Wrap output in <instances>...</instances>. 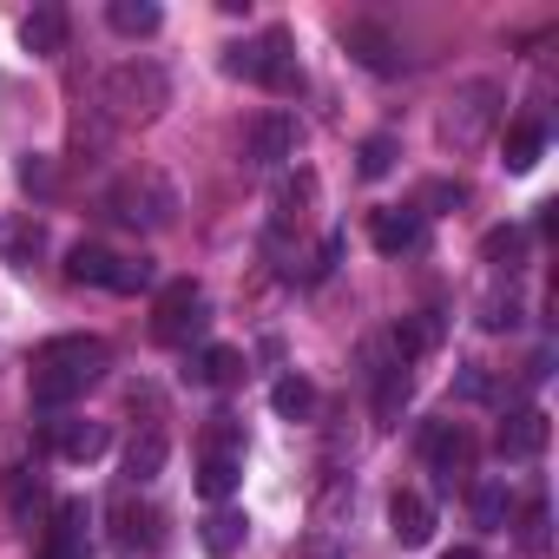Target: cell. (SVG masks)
<instances>
[{
	"mask_svg": "<svg viewBox=\"0 0 559 559\" xmlns=\"http://www.w3.org/2000/svg\"><path fill=\"white\" fill-rule=\"evenodd\" d=\"M290 559H343V546H336V539H330V526H323V533H317V539H304Z\"/></svg>",
	"mask_w": 559,
	"mask_h": 559,
	"instance_id": "e575fe53",
	"label": "cell"
},
{
	"mask_svg": "<svg viewBox=\"0 0 559 559\" xmlns=\"http://www.w3.org/2000/svg\"><path fill=\"white\" fill-rule=\"evenodd\" d=\"M47 250V224L27 211V217H0V257L8 263H34Z\"/></svg>",
	"mask_w": 559,
	"mask_h": 559,
	"instance_id": "ac0fdd59",
	"label": "cell"
},
{
	"mask_svg": "<svg viewBox=\"0 0 559 559\" xmlns=\"http://www.w3.org/2000/svg\"><path fill=\"white\" fill-rule=\"evenodd\" d=\"M362 362H369L362 376H369V389H376V428H395L402 408H408V395H415V376H408V362L382 356V343H369Z\"/></svg>",
	"mask_w": 559,
	"mask_h": 559,
	"instance_id": "52a82bcc",
	"label": "cell"
},
{
	"mask_svg": "<svg viewBox=\"0 0 559 559\" xmlns=\"http://www.w3.org/2000/svg\"><path fill=\"white\" fill-rule=\"evenodd\" d=\"M40 559H93V507L80 493H67L53 507V533H47Z\"/></svg>",
	"mask_w": 559,
	"mask_h": 559,
	"instance_id": "9c48e42d",
	"label": "cell"
},
{
	"mask_svg": "<svg viewBox=\"0 0 559 559\" xmlns=\"http://www.w3.org/2000/svg\"><path fill=\"white\" fill-rule=\"evenodd\" d=\"M237 487V454H230V428L211 441V454H204V467H198V493L204 500H224Z\"/></svg>",
	"mask_w": 559,
	"mask_h": 559,
	"instance_id": "ffe728a7",
	"label": "cell"
},
{
	"mask_svg": "<svg viewBox=\"0 0 559 559\" xmlns=\"http://www.w3.org/2000/svg\"><path fill=\"white\" fill-rule=\"evenodd\" d=\"M441 559H480V552H474V546H454V552H441Z\"/></svg>",
	"mask_w": 559,
	"mask_h": 559,
	"instance_id": "8d00e7d4",
	"label": "cell"
},
{
	"mask_svg": "<svg viewBox=\"0 0 559 559\" xmlns=\"http://www.w3.org/2000/svg\"><path fill=\"white\" fill-rule=\"evenodd\" d=\"M421 461L441 474V487H454V480L474 467V441H467V428H461V421H428V428H421Z\"/></svg>",
	"mask_w": 559,
	"mask_h": 559,
	"instance_id": "ba28073f",
	"label": "cell"
},
{
	"mask_svg": "<svg viewBox=\"0 0 559 559\" xmlns=\"http://www.w3.org/2000/svg\"><path fill=\"white\" fill-rule=\"evenodd\" d=\"M224 73L257 80V86H270V93H297V86H304V67H297V53H290V34H284V27L257 34L250 47H230V53H224Z\"/></svg>",
	"mask_w": 559,
	"mask_h": 559,
	"instance_id": "5b68a950",
	"label": "cell"
},
{
	"mask_svg": "<svg viewBox=\"0 0 559 559\" xmlns=\"http://www.w3.org/2000/svg\"><path fill=\"white\" fill-rule=\"evenodd\" d=\"M21 40H27V53H40V60H53V53H67V8H53V0H40V8L21 21Z\"/></svg>",
	"mask_w": 559,
	"mask_h": 559,
	"instance_id": "2e32d148",
	"label": "cell"
},
{
	"mask_svg": "<svg viewBox=\"0 0 559 559\" xmlns=\"http://www.w3.org/2000/svg\"><path fill=\"white\" fill-rule=\"evenodd\" d=\"M461 198H467L461 185H428V191H421V204H461Z\"/></svg>",
	"mask_w": 559,
	"mask_h": 559,
	"instance_id": "d590c367",
	"label": "cell"
},
{
	"mask_svg": "<svg viewBox=\"0 0 559 559\" xmlns=\"http://www.w3.org/2000/svg\"><path fill=\"white\" fill-rule=\"evenodd\" d=\"M539 158H546V126L539 119H520L507 132V171H533Z\"/></svg>",
	"mask_w": 559,
	"mask_h": 559,
	"instance_id": "d4e9b609",
	"label": "cell"
},
{
	"mask_svg": "<svg viewBox=\"0 0 559 559\" xmlns=\"http://www.w3.org/2000/svg\"><path fill=\"white\" fill-rule=\"evenodd\" d=\"M139 539H152V513H132V507H119V546L132 552Z\"/></svg>",
	"mask_w": 559,
	"mask_h": 559,
	"instance_id": "836d02e7",
	"label": "cell"
},
{
	"mask_svg": "<svg viewBox=\"0 0 559 559\" xmlns=\"http://www.w3.org/2000/svg\"><path fill=\"white\" fill-rule=\"evenodd\" d=\"M493 448H500L507 461H533V454L546 448V415H539V408L507 415V421H500V435H493Z\"/></svg>",
	"mask_w": 559,
	"mask_h": 559,
	"instance_id": "9a60e30c",
	"label": "cell"
},
{
	"mask_svg": "<svg viewBox=\"0 0 559 559\" xmlns=\"http://www.w3.org/2000/svg\"><path fill=\"white\" fill-rule=\"evenodd\" d=\"M198 539H204V552H211V559H230V552L250 539V520H243V513H230V507H217V513L204 520V533H198Z\"/></svg>",
	"mask_w": 559,
	"mask_h": 559,
	"instance_id": "7402d4cb",
	"label": "cell"
},
{
	"mask_svg": "<svg viewBox=\"0 0 559 559\" xmlns=\"http://www.w3.org/2000/svg\"><path fill=\"white\" fill-rule=\"evenodd\" d=\"M152 284H158V263H152V257H119V270H112V284H106V290L132 297V290H152Z\"/></svg>",
	"mask_w": 559,
	"mask_h": 559,
	"instance_id": "f1b7e54d",
	"label": "cell"
},
{
	"mask_svg": "<svg viewBox=\"0 0 559 559\" xmlns=\"http://www.w3.org/2000/svg\"><path fill=\"white\" fill-rule=\"evenodd\" d=\"M204 330H211V297L191 284V276L165 284L158 304H152V336H158L165 349H185V343H198Z\"/></svg>",
	"mask_w": 559,
	"mask_h": 559,
	"instance_id": "8992f818",
	"label": "cell"
},
{
	"mask_svg": "<svg viewBox=\"0 0 559 559\" xmlns=\"http://www.w3.org/2000/svg\"><path fill=\"white\" fill-rule=\"evenodd\" d=\"M171 106V73L158 60H126L99 80V112L112 126H152Z\"/></svg>",
	"mask_w": 559,
	"mask_h": 559,
	"instance_id": "7a4b0ae2",
	"label": "cell"
},
{
	"mask_svg": "<svg viewBox=\"0 0 559 559\" xmlns=\"http://www.w3.org/2000/svg\"><path fill=\"white\" fill-rule=\"evenodd\" d=\"M474 526H480V533H507V526H513V493H507L500 480H480V487H474Z\"/></svg>",
	"mask_w": 559,
	"mask_h": 559,
	"instance_id": "603a6c76",
	"label": "cell"
},
{
	"mask_svg": "<svg viewBox=\"0 0 559 559\" xmlns=\"http://www.w3.org/2000/svg\"><path fill=\"white\" fill-rule=\"evenodd\" d=\"M112 270H119V257H112L106 243H93V237L67 250V276H73V284H99V290H106V284H112Z\"/></svg>",
	"mask_w": 559,
	"mask_h": 559,
	"instance_id": "44dd1931",
	"label": "cell"
},
{
	"mask_svg": "<svg viewBox=\"0 0 559 559\" xmlns=\"http://www.w3.org/2000/svg\"><path fill=\"white\" fill-rule=\"evenodd\" d=\"M500 80H467V86H454V99L441 106V145H454V152H480L487 145V132L500 126Z\"/></svg>",
	"mask_w": 559,
	"mask_h": 559,
	"instance_id": "277c9868",
	"label": "cell"
},
{
	"mask_svg": "<svg viewBox=\"0 0 559 559\" xmlns=\"http://www.w3.org/2000/svg\"><path fill=\"white\" fill-rule=\"evenodd\" d=\"M389 165H395V139L376 132V139L362 145V178H389Z\"/></svg>",
	"mask_w": 559,
	"mask_h": 559,
	"instance_id": "4dcf8cb0",
	"label": "cell"
},
{
	"mask_svg": "<svg viewBox=\"0 0 559 559\" xmlns=\"http://www.w3.org/2000/svg\"><path fill=\"white\" fill-rule=\"evenodd\" d=\"M389 533H395V546H428V539H435V507L402 487V493L389 500Z\"/></svg>",
	"mask_w": 559,
	"mask_h": 559,
	"instance_id": "5bb4252c",
	"label": "cell"
},
{
	"mask_svg": "<svg viewBox=\"0 0 559 559\" xmlns=\"http://www.w3.org/2000/svg\"><path fill=\"white\" fill-rule=\"evenodd\" d=\"M165 454H171V441H165V428H145L132 448H126V480L132 487H145V480H158L165 474Z\"/></svg>",
	"mask_w": 559,
	"mask_h": 559,
	"instance_id": "d6986e66",
	"label": "cell"
},
{
	"mask_svg": "<svg viewBox=\"0 0 559 559\" xmlns=\"http://www.w3.org/2000/svg\"><path fill=\"white\" fill-rule=\"evenodd\" d=\"M243 158H250L257 171L297 158V119H290V112H263V119L250 126V139H243Z\"/></svg>",
	"mask_w": 559,
	"mask_h": 559,
	"instance_id": "8fae6325",
	"label": "cell"
},
{
	"mask_svg": "<svg viewBox=\"0 0 559 559\" xmlns=\"http://www.w3.org/2000/svg\"><path fill=\"white\" fill-rule=\"evenodd\" d=\"M520 243H526L520 230H487V243H480V257H487V263H500V270H513V257H520Z\"/></svg>",
	"mask_w": 559,
	"mask_h": 559,
	"instance_id": "1f68e13d",
	"label": "cell"
},
{
	"mask_svg": "<svg viewBox=\"0 0 559 559\" xmlns=\"http://www.w3.org/2000/svg\"><path fill=\"white\" fill-rule=\"evenodd\" d=\"M270 408L284 415V421H310V408H317V389H310L304 376H276V382H270Z\"/></svg>",
	"mask_w": 559,
	"mask_h": 559,
	"instance_id": "cb8c5ba5",
	"label": "cell"
},
{
	"mask_svg": "<svg viewBox=\"0 0 559 559\" xmlns=\"http://www.w3.org/2000/svg\"><path fill=\"white\" fill-rule=\"evenodd\" d=\"M40 441H47L60 461H99V454L112 448V428H106V421H67V415H53V421L40 428Z\"/></svg>",
	"mask_w": 559,
	"mask_h": 559,
	"instance_id": "30bf717a",
	"label": "cell"
},
{
	"mask_svg": "<svg viewBox=\"0 0 559 559\" xmlns=\"http://www.w3.org/2000/svg\"><path fill=\"white\" fill-rule=\"evenodd\" d=\"M454 395H461V402H493V376H487L480 362H461V376H454Z\"/></svg>",
	"mask_w": 559,
	"mask_h": 559,
	"instance_id": "f546056e",
	"label": "cell"
},
{
	"mask_svg": "<svg viewBox=\"0 0 559 559\" xmlns=\"http://www.w3.org/2000/svg\"><path fill=\"white\" fill-rule=\"evenodd\" d=\"M0 500H8V513L14 520H40V507H47V480H40V467H8V480H0Z\"/></svg>",
	"mask_w": 559,
	"mask_h": 559,
	"instance_id": "e0dca14e",
	"label": "cell"
},
{
	"mask_svg": "<svg viewBox=\"0 0 559 559\" xmlns=\"http://www.w3.org/2000/svg\"><path fill=\"white\" fill-rule=\"evenodd\" d=\"M21 185H27L34 198H47V191H53V158H40V152H27V158H21Z\"/></svg>",
	"mask_w": 559,
	"mask_h": 559,
	"instance_id": "d6a6232c",
	"label": "cell"
},
{
	"mask_svg": "<svg viewBox=\"0 0 559 559\" xmlns=\"http://www.w3.org/2000/svg\"><path fill=\"white\" fill-rule=\"evenodd\" d=\"M520 546H526V552H546V546H552V513H546V493H533V500H526V513H520Z\"/></svg>",
	"mask_w": 559,
	"mask_h": 559,
	"instance_id": "83f0119b",
	"label": "cell"
},
{
	"mask_svg": "<svg viewBox=\"0 0 559 559\" xmlns=\"http://www.w3.org/2000/svg\"><path fill=\"white\" fill-rule=\"evenodd\" d=\"M119 34H132V40H145V34H158V8H152V0H112V14H106Z\"/></svg>",
	"mask_w": 559,
	"mask_h": 559,
	"instance_id": "484cf974",
	"label": "cell"
},
{
	"mask_svg": "<svg viewBox=\"0 0 559 559\" xmlns=\"http://www.w3.org/2000/svg\"><path fill=\"white\" fill-rule=\"evenodd\" d=\"M112 369V349L99 336H53L34 349V408L60 415L73 395H86L99 376Z\"/></svg>",
	"mask_w": 559,
	"mask_h": 559,
	"instance_id": "6da1fadb",
	"label": "cell"
},
{
	"mask_svg": "<svg viewBox=\"0 0 559 559\" xmlns=\"http://www.w3.org/2000/svg\"><path fill=\"white\" fill-rule=\"evenodd\" d=\"M106 211H112L119 224H132V230H171V217H178V191H171L165 171L139 165V171H126V178L106 191Z\"/></svg>",
	"mask_w": 559,
	"mask_h": 559,
	"instance_id": "3957f363",
	"label": "cell"
},
{
	"mask_svg": "<svg viewBox=\"0 0 559 559\" xmlns=\"http://www.w3.org/2000/svg\"><path fill=\"white\" fill-rule=\"evenodd\" d=\"M421 217H428V211H415V204H389V211H376V217H369L376 250H382V257L415 250V243H421Z\"/></svg>",
	"mask_w": 559,
	"mask_h": 559,
	"instance_id": "7c38bea8",
	"label": "cell"
},
{
	"mask_svg": "<svg viewBox=\"0 0 559 559\" xmlns=\"http://www.w3.org/2000/svg\"><path fill=\"white\" fill-rule=\"evenodd\" d=\"M198 382H211V389H224V382H237L243 376V356L237 349H224V343H211L204 356H198V369H191Z\"/></svg>",
	"mask_w": 559,
	"mask_h": 559,
	"instance_id": "4316f807",
	"label": "cell"
},
{
	"mask_svg": "<svg viewBox=\"0 0 559 559\" xmlns=\"http://www.w3.org/2000/svg\"><path fill=\"white\" fill-rule=\"evenodd\" d=\"M343 40H349V53H356L369 73H402V67H408V60H402V47H395L376 21H349V27H343Z\"/></svg>",
	"mask_w": 559,
	"mask_h": 559,
	"instance_id": "4fadbf2b",
	"label": "cell"
}]
</instances>
